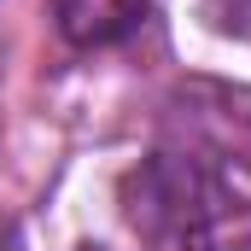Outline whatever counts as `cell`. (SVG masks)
Wrapping results in <instances>:
<instances>
[{"mask_svg":"<svg viewBox=\"0 0 251 251\" xmlns=\"http://www.w3.org/2000/svg\"><path fill=\"white\" fill-rule=\"evenodd\" d=\"M146 6L152 0H53V24H59V35L70 47L100 53V47L128 41L146 24Z\"/></svg>","mask_w":251,"mask_h":251,"instance_id":"7a4b0ae2","label":"cell"},{"mask_svg":"<svg viewBox=\"0 0 251 251\" xmlns=\"http://www.w3.org/2000/svg\"><path fill=\"white\" fill-rule=\"evenodd\" d=\"M0 251H24V246H0Z\"/></svg>","mask_w":251,"mask_h":251,"instance_id":"3957f363","label":"cell"},{"mask_svg":"<svg viewBox=\"0 0 251 251\" xmlns=\"http://www.w3.org/2000/svg\"><path fill=\"white\" fill-rule=\"evenodd\" d=\"M117 204L146 251H251V94L216 76L176 82Z\"/></svg>","mask_w":251,"mask_h":251,"instance_id":"6da1fadb","label":"cell"}]
</instances>
